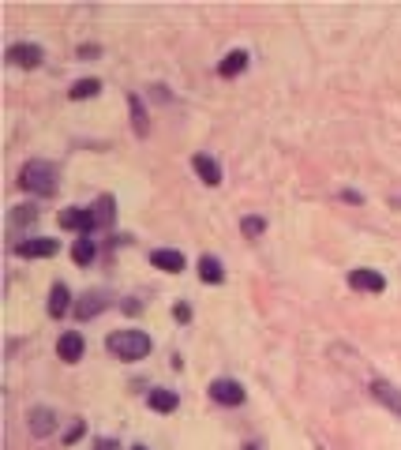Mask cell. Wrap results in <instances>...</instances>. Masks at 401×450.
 Instances as JSON below:
<instances>
[{"instance_id": "obj_1", "label": "cell", "mask_w": 401, "mask_h": 450, "mask_svg": "<svg viewBox=\"0 0 401 450\" xmlns=\"http://www.w3.org/2000/svg\"><path fill=\"white\" fill-rule=\"evenodd\" d=\"M57 180H60V173L53 161H27L23 173H19V184L34 195H53L57 192Z\"/></svg>"}, {"instance_id": "obj_2", "label": "cell", "mask_w": 401, "mask_h": 450, "mask_svg": "<svg viewBox=\"0 0 401 450\" xmlns=\"http://www.w3.org/2000/svg\"><path fill=\"white\" fill-rule=\"evenodd\" d=\"M109 353L121 360H143L150 353V334L143 331H116L109 334Z\"/></svg>"}, {"instance_id": "obj_3", "label": "cell", "mask_w": 401, "mask_h": 450, "mask_svg": "<svg viewBox=\"0 0 401 450\" xmlns=\"http://www.w3.org/2000/svg\"><path fill=\"white\" fill-rule=\"evenodd\" d=\"M57 240L53 237H30V240H23V244H15V251L23 259H49V256H57Z\"/></svg>"}, {"instance_id": "obj_4", "label": "cell", "mask_w": 401, "mask_h": 450, "mask_svg": "<svg viewBox=\"0 0 401 450\" xmlns=\"http://www.w3.org/2000/svg\"><path fill=\"white\" fill-rule=\"evenodd\" d=\"M210 398L218 405H240L244 402V387L236 379H214L210 383Z\"/></svg>"}, {"instance_id": "obj_5", "label": "cell", "mask_w": 401, "mask_h": 450, "mask_svg": "<svg viewBox=\"0 0 401 450\" xmlns=\"http://www.w3.org/2000/svg\"><path fill=\"white\" fill-rule=\"evenodd\" d=\"M60 225L64 229H79L83 237H90V229H97L94 211H86V206H68V211L60 214Z\"/></svg>"}, {"instance_id": "obj_6", "label": "cell", "mask_w": 401, "mask_h": 450, "mask_svg": "<svg viewBox=\"0 0 401 450\" xmlns=\"http://www.w3.org/2000/svg\"><path fill=\"white\" fill-rule=\"evenodd\" d=\"M41 57H46V53H41V46H30V41H19V46L8 49V60L19 64V68H38Z\"/></svg>"}, {"instance_id": "obj_7", "label": "cell", "mask_w": 401, "mask_h": 450, "mask_svg": "<svg viewBox=\"0 0 401 450\" xmlns=\"http://www.w3.org/2000/svg\"><path fill=\"white\" fill-rule=\"evenodd\" d=\"M349 285H353V289H364V293H383V289H386V278H383L379 270L360 267V270L349 274Z\"/></svg>"}, {"instance_id": "obj_8", "label": "cell", "mask_w": 401, "mask_h": 450, "mask_svg": "<svg viewBox=\"0 0 401 450\" xmlns=\"http://www.w3.org/2000/svg\"><path fill=\"white\" fill-rule=\"evenodd\" d=\"M150 263H154L158 270L180 274V270H184V251H172V248H158V251H150Z\"/></svg>"}, {"instance_id": "obj_9", "label": "cell", "mask_w": 401, "mask_h": 450, "mask_svg": "<svg viewBox=\"0 0 401 450\" xmlns=\"http://www.w3.org/2000/svg\"><path fill=\"white\" fill-rule=\"evenodd\" d=\"M57 353H60V360H68V364H75V360L83 357V334H75V331L60 334V345H57Z\"/></svg>"}, {"instance_id": "obj_10", "label": "cell", "mask_w": 401, "mask_h": 450, "mask_svg": "<svg viewBox=\"0 0 401 450\" xmlns=\"http://www.w3.org/2000/svg\"><path fill=\"white\" fill-rule=\"evenodd\" d=\"M147 402H150V409H158V413H172L177 409V390H165V387H154L147 394Z\"/></svg>"}, {"instance_id": "obj_11", "label": "cell", "mask_w": 401, "mask_h": 450, "mask_svg": "<svg viewBox=\"0 0 401 450\" xmlns=\"http://www.w3.org/2000/svg\"><path fill=\"white\" fill-rule=\"evenodd\" d=\"M191 166H195V173H199L207 184H222V166L214 158H207V154H195L191 158Z\"/></svg>"}, {"instance_id": "obj_12", "label": "cell", "mask_w": 401, "mask_h": 450, "mask_svg": "<svg viewBox=\"0 0 401 450\" xmlns=\"http://www.w3.org/2000/svg\"><path fill=\"white\" fill-rule=\"evenodd\" d=\"M372 394L386 405V409H394L401 416V390L397 387H390V383H372Z\"/></svg>"}, {"instance_id": "obj_13", "label": "cell", "mask_w": 401, "mask_h": 450, "mask_svg": "<svg viewBox=\"0 0 401 450\" xmlns=\"http://www.w3.org/2000/svg\"><path fill=\"white\" fill-rule=\"evenodd\" d=\"M68 300H72L68 285H64V282H57V285H53V289H49V315H64V312L72 308Z\"/></svg>"}, {"instance_id": "obj_14", "label": "cell", "mask_w": 401, "mask_h": 450, "mask_svg": "<svg viewBox=\"0 0 401 450\" xmlns=\"http://www.w3.org/2000/svg\"><path fill=\"white\" fill-rule=\"evenodd\" d=\"M53 428H57L53 409H34V413H30V432H34V435H53Z\"/></svg>"}, {"instance_id": "obj_15", "label": "cell", "mask_w": 401, "mask_h": 450, "mask_svg": "<svg viewBox=\"0 0 401 450\" xmlns=\"http://www.w3.org/2000/svg\"><path fill=\"white\" fill-rule=\"evenodd\" d=\"M244 68H247V53H244V49H233L229 57L222 60V68H218V72L225 75V79H233V75H236V72H244Z\"/></svg>"}, {"instance_id": "obj_16", "label": "cell", "mask_w": 401, "mask_h": 450, "mask_svg": "<svg viewBox=\"0 0 401 450\" xmlns=\"http://www.w3.org/2000/svg\"><path fill=\"white\" fill-rule=\"evenodd\" d=\"M94 240L90 237H79V240H75V244H72V259L75 263H79V267H86V263H94Z\"/></svg>"}, {"instance_id": "obj_17", "label": "cell", "mask_w": 401, "mask_h": 450, "mask_svg": "<svg viewBox=\"0 0 401 450\" xmlns=\"http://www.w3.org/2000/svg\"><path fill=\"white\" fill-rule=\"evenodd\" d=\"M199 278H203V282H222V278H225V270H222V259H210V256H203V259H199Z\"/></svg>"}, {"instance_id": "obj_18", "label": "cell", "mask_w": 401, "mask_h": 450, "mask_svg": "<svg viewBox=\"0 0 401 450\" xmlns=\"http://www.w3.org/2000/svg\"><path fill=\"white\" fill-rule=\"evenodd\" d=\"M94 222L97 225H109L113 222V195H102V199L94 203Z\"/></svg>"}, {"instance_id": "obj_19", "label": "cell", "mask_w": 401, "mask_h": 450, "mask_svg": "<svg viewBox=\"0 0 401 450\" xmlns=\"http://www.w3.org/2000/svg\"><path fill=\"white\" fill-rule=\"evenodd\" d=\"M75 312H79V319H90V315H97V312H102V293H86L83 304H79Z\"/></svg>"}, {"instance_id": "obj_20", "label": "cell", "mask_w": 401, "mask_h": 450, "mask_svg": "<svg viewBox=\"0 0 401 450\" xmlns=\"http://www.w3.org/2000/svg\"><path fill=\"white\" fill-rule=\"evenodd\" d=\"M97 91H102V83H97V79H79L72 86V98H75V102H83V98H94Z\"/></svg>"}, {"instance_id": "obj_21", "label": "cell", "mask_w": 401, "mask_h": 450, "mask_svg": "<svg viewBox=\"0 0 401 450\" xmlns=\"http://www.w3.org/2000/svg\"><path fill=\"white\" fill-rule=\"evenodd\" d=\"M244 233H247V237H259V233H263V222H259V218H247V222H244Z\"/></svg>"}, {"instance_id": "obj_22", "label": "cell", "mask_w": 401, "mask_h": 450, "mask_svg": "<svg viewBox=\"0 0 401 450\" xmlns=\"http://www.w3.org/2000/svg\"><path fill=\"white\" fill-rule=\"evenodd\" d=\"M94 450H121L116 439H94Z\"/></svg>"}, {"instance_id": "obj_23", "label": "cell", "mask_w": 401, "mask_h": 450, "mask_svg": "<svg viewBox=\"0 0 401 450\" xmlns=\"http://www.w3.org/2000/svg\"><path fill=\"white\" fill-rule=\"evenodd\" d=\"M132 450H150V446H132Z\"/></svg>"}]
</instances>
